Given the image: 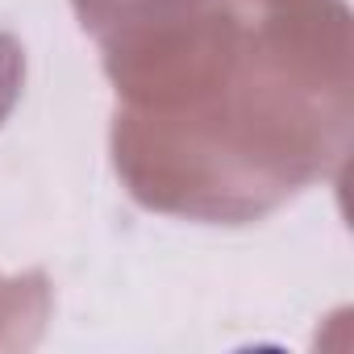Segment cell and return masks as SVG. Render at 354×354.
<instances>
[{
  "instance_id": "6da1fadb",
  "label": "cell",
  "mask_w": 354,
  "mask_h": 354,
  "mask_svg": "<svg viewBox=\"0 0 354 354\" xmlns=\"http://www.w3.org/2000/svg\"><path fill=\"white\" fill-rule=\"evenodd\" d=\"M205 0H75L84 30H92L109 55H121L171 26L192 17Z\"/></svg>"
},
{
  "instance_id": "7a4b0ae2",
  "label": "cell",
  "mask_w": 354,
  "mask_h": 354,
  "mask_svg": "<svg viewBox=\"0 0 354 354\" xmlns=\"http://www.w3.org/2000/svg\"><path fill=\"white\" fill-rule=\"evenodd\" d=\"M26 84V50L13 34H0V125L9 121Z\"/></svg>"
}]
</instances>
